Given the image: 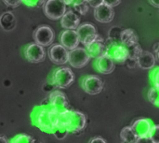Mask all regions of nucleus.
Masks as SVG:
<instances>
[{
    "label": "nucleus",
    "mask_w": 159,
    "mask_h": 143,
    "mask_svg": "<svg viewBox=\"0 0 159 143\" xmlns=\"http://www.w3.org/2000/svg\"><path fill=\"white\" fill-rule=\"evenodd\" d=\"M87 124L86 115L80 111L66 110L59 114L56 125H60L65 128L67 132L76 133L85 128Z\"/></svg>",
    "instance_id": "obj_1"
},
{
    "label": "nucleus",
    "mask_w": 159,
    "mask_h": 143,
    "mask_svg": "<svg viewBox=\"0 0 159 143\" xmlns=\"http://www.w3.org/2000/svg\"><path fill=\"white\" fill-rule=\"evenodd\" d=\"M59 112L53 110H47V109H40L37 110L34 114L33 115V122L34 124L45 132L51 133L54 126L57 124Z\"/></svg>",
    "instance_id": "obj_2"
},
{
    "label": "nucleus",
    "mask_w": 159,
    "mask_h": 143,
    "mask_svg": "<svg viewBox=\"0 0 159 143\" xmlns=\"http://www.w3.org/2000/svg\"><path fill=\"white\" fill-rule=\"evenodd\" d=\"M52 80L57 87L65 89L68 88L74 82L75 74L69 67H62L54 70Z\"/></svg>",
    "instance_id": "obj_3"
},
{
    "label": "nucleus",
    "mask_w": 159,
    "mask_h": 143,
    "mask_svg": "<svg viewBox=\"0 0 159 143\" xmlns=\"http://www.w3.org/2000/svg\"><path fill=\"white\" fill-rule=\"evenodd\" d=\"M107 52L106 54L116 63H125L128 60V50L120 41L109 40L108 45L106 44Z\"/></svg>",
    "instance_id": "obj_4"
},
{
    "label": "nucleus",
    "mask_w": 159,
    "mask_h": 143,
    "mask_svg": "<svg viewBox=\"0 0 159 143\" xmlns=\"http://www.w3.org/2000/svg\"><path fill=\"white\" fill-rule=\"evenodd\" d=\"M45 15L50 20H60L66 11V5L61 0H47L43 5Z\"/></svg>",
    "instance_id": "obj_5"
},
{
    "label": "nucleus",
    "mask_w": 159,
    "mask_h": 143,
    "mask_svg": "<svg viewBox=\"0 0 159 143\" xmlns=\"http://www.w3.org/2000/svg\"><path fill=\"white\" fill-rule=\"evenodd\" d=\"M90 56L89 55L88 52L84 48H75L69 52L68 62L73 67L75 68H82L89 62Z\"/></svg>",
    "instance_id": "obj_6"
},
{
    "label": "nucleus",
    "mask_w": 159,
    "mask_h": 143,
    "mask_svg": "<svg viewBox=\"0 0 159 143\" xmlns=\"http://www.w3.org/2000/svg\"><path fill=\"white\" fill-rule=\"evenodd\" d=\"M33 37L36 44L46 47L49 46L53 42L54 32L48 25H40L34 30Z\"/></svg>",
    "instance_id": "obj_7"
},
{
    "label": "nucleus",
    "mask_w": 159,
    "mask_h": 143,
    "mask_svg": "<svg viewBox=\"0 0 159 143\" xmlns=\"http://www.w3.org/2000/svg\"><path fill=\"white\" fill-rule=\"evenodd\" d=\"M82 87L86 93L91 96L100 94L103 89V82L102 79L96 75H89L82 81Z\"/></svg>",
    "instance_id": "obj_8"
},
{
    "label": "nucleus",
    "mask_w": 159,
    "mask_h": 143,
    "mask_svg": "<svg viewBox=\"0 0 159 143\" xmlns=\"http://www.w3.org/2000/svg\"><path fill=\"white\" fill-rule=\"evenodd\" d=\"M76 29L79 41L82 42V44L85 45V47H87L90 42H92L98 35L95 26L91 23L81 24Z\"/></svg>",
    "instance_id": "obj_9"
},
{
    "label": "nucleus",
    "mask_w": 159,
    "mask_h": 143,
    "mask_svg": "<svg viewBox=\"0 0 159 143\" xmlns=\"http://www.w3.org/2000/svg\"><path fill=\"white\" fill-rule=\"evenodd\" d=\"M26 59L31 63H40L46 57V51L44 47L36 43H31L26 46L24 50Z\"/></svg>",
    "instance_id": "obj_10"
},
{
    "label": "nucleus",
    "mask_w": 159,
    "mask_h": 143,
    "mask_svg": "<svg viewBox=\"0 0 159 143\" xmlns=\"http://www.w3.org/2000/svg\"><path fill=\"white\" fill-rule=\"evenodd\" d=\"M86 50L90 57L97 59L106 54L107 52L106 42L100 35H97L95 39L86 47Z\"/></svg>",
    "instance_id": "obj_11"
},
{
    "label": "nucleus",
    "mask_w": 159,
    "mask_h": 143,
    "mask_svg": "<svg viewBox=\"0 0 159 143\" xmlns=\"http://www.w3.org/2000/svg\"><path fill=\"white\" fill-rule=\"evenodd\" d=\"M48 56L54 64L64 65L68 62L69 52L61 44H55L49 49Z\"/></svg>",
    "instance_id": "obj_12"
},
{
    "label": "nucleus",
    "mask_w": 159,
    "mask_h": 143,
    "mask_svg": "<svg viewBox=\"0 0 159 143\" xmlns=\"http://www.w3.org/2000/svg\"><path fill=\"white\" fill-rule=\"evenodd\" d=\"M49 102L51 110L61 113L68 110V99L65 95L60 91H54L49 96Z\"/></svg>",
    "instance_id": "obj_13"
},
{
    "label": "nucleus",
    "mask_w": 159,
    "mask_h": 143,
    "mask_svg": "<svg viewBox=\"0 0 159 143\" xmlns=\"http://www.w3.org/2000/svg\"><path fill=\"white\" fill-rule=\"evenodd\" d=\"M61 45L63 46L66 50H74L78 47L79 38L75 30H65L62 31L60 35Z\"/></svg>",
    "instance_id": "obj_14"
},
{
    "label": "nucleus",
    "mask_w": 159,
    "mask_h": 143,
    "mask_svg": "<svg viewBox=\"0 0 159 143\" xmlns=\"http://www.w3.org/2000/svg\"><path fill=\"white\" fill-rule=\"evenodd\" d=\"M115 16V12L113 7H108L104 4L95 7L94 9V17L95 19L102 23H107L113 21Z\"/></svg>",
    "instance_id": "obj_15"
},
{
    "label": "nucleus",
    "mask_w": 159,
    "mask_h": 143,
    "mask_svg": "<svg viewBox=\"0 0 159 143\" xmlns=\"http://www.w3.org/2000/svg\"><path fill=\"white\" fill-rule=\"evenodd\" d=\"M80 18L73 10L65 11L61 18V25L67 30H75L79 26Z\"/></svg>",
    "instance_id": "obj_16"
},
{
    "label": "nucleus",
    "mask_w": 159,
    "mask_h": 143,
    "mask_svg": "<svg viewBox=\"0 0 159 143\" xmlns=\"http://www.w3.org/2000/svg\"><path fill=\"white\" fill-rule=\"evenodd\" d=\"M152 126V123L148 119H138L130 126L137 138L145 137Z\"/></svg>",
    "instance_id": "obj_17"
},
{
    "label": "nucleus",
    "mask_w": 159,
    "mask_h": 143,
    "mask_svg": "<svg viewBox=\"0 0 159 143\" xmlns=\"http://www.w3.org/2000/svg\"><path fill=\"white\" fill-rule=\"evenodd\" d=\"M115 62L107 55H103L102 57L97 58L96 61V68L102 74H110L115 70Z\"/></svg>",
    "instance_id": "obj_18"
},
{
    "label": "nucleus",
    "mask_w": 159,
    "mask_h": 143,
    "mask_svg": "<svg viewBox=\"0 0 159 143\" xmlns=\"http://www.w3.org/2000/svg\"><path fill=\"white\" fill-rule=\"evenodd\" d=\"M137 63L138 66L143 69H151L156 65V58L155 55L152 52L142 51L140 55L137 57Z\"/></svg>",
    "instance_id": "obj_19"
},
{
    "label": "nucleus",
    "mask_w": 159,
    "mask_h": 143,
    "mask_svg": "<svg viewBox=\"0 0 159 143\" xmlns=\"http://www.w3.org/2000/svg\"><path fill=\"white\" fill-rule=\"evenodd\" d=\"M120 42L125 47L132 46L136 43H138V36L132 29H124L120 33Z\"/></svg>",
    "instance_id": "obj_20"
},
{
    "label": "nucleus",
    "mask_w": 159,
    "mask_h": 143,
    "mask_svg": "<svg viewBox=\"0 0 159 143\" xmlns=\"http://www.w3.org/2000/svg\"><path fill=\"white\" fill-rule=\"evenodd\" d=\"M0 25L6 31L13 30L16 26V19L15 16L10 12L7 11L0 16Z\"/></svg>",
    "instance_id": "obj_21"
},
{
    "label": "nucleus",
    "mask_w": 159,
    "mask_h": 143,
    "mask_svg": "<svg viewBox=\"0 0 159 143\" xmlns=\"http://www.w3.org/2000/svg\"><path fill=\"white\" fill-rule=\"evenodd\" d=\"M120 137L121 139L127 143H134L137 140V137L136 135L134 134L133 130L131 129L130 126H127V127H124L122 130H121V133H120Z\"/></svg>",
    "instance_id": "obj_22"
},
{
    "label": "nucleus",
    "mask_w": 159,
    "mask_h": 143,
    "mask_svg": "<svg viewBox=\"0 0 159 143\" xmlns=\"http://www.w3.org/2000/svg\"><path fill=\"white\" fill-rule=\"evenodd\" d=\"M128 50V59H131V60H135L137 59V57L140 55V53L142 52V47L140 46L139 43H136L132 46L129 47H126Z\"/></svg>",
    "instance_id": "obj_23"
},
{
    "label": "nucleus",
    "mask_w": 159,
    "mask_h": 143,
    "mask_svg": "<svg viewBox=\"0 0 159 143\" xmlns=\"http://www.w3.org/2000/svg\"><path fill=\"white\" fill-rule=\"evenodd\" d=\"M147 96H148L149 101H150L152 104H154V105H156L157 107H158L159 106V91L157 88H156V87H152V88L148 91V95H147Z\"/></svg>",
    "instance_id": "obj_24"
},
{
    "label": "nucleus",
    "mask_w": 159,
    "mask_h": 143,
    "mask_svg": "<svg viewBox=\"0 0 159 143\" xmlns=\"http://www.w3.org/2000/svg\"><path fill=\"white\" fill-rule=\"evenodd\" d=\"M147 137L153 143H159V127L157 125H152Z\"/></svg>",
    "instance_id": "obj_25"
},
{
    "label": "nucleus",
    "mask_w": 159,
    "mask_h": 143,
    "mask_svg": "<svg viewBox=\"0 0 159 143\" xmlns=\"http://www.w3.org/2000/svg\"><path fill=\"white\" fill-rule=\"evenodd\" d=\"M10 143H34V140L29 136V135H26V134H20V135H18L16 136Z\"/></svg>",
    "instance_id": "obj_26"
},
{
    "label": "nucleus",
    "mask_w": 159,
    "mask_h": 143,
    "mask_svg": "<svg viewBox=\"0 0 159 143\" xmlns=\"http://www.w3.org/2000/svg\"><path fill=\"white\" fill-rule=\"evenodd\" d=\"M122 29L120 27H112L109 31V40L111 41H120V33Z\"/></svg>",
    "instance_id": "obj_27"
},
{
    "label": "nucleus",
    "mask_w": 159,
    "mask_h": 143,
    "mask_svg": "<svg viewBox=\"0 0 159 143\" xmlns=\"http://www.w3.org/2000/svg\"><path fill=\"white\" fill-rule=\"evenodd\" d=\"M21 2L30 7H39L44 5L46 0H21Z\"/></svg>",
    "instance_id": "obj_28"
},
{
    "label": "nucleus",
    "mask_w": 159,
    "mask_h": 143,
    "mask_svg": "<svg viewBox=\"0 0 159 143\" xmlns=\"http://www.w3.org/2000/svg\"><path fill=\"white\" fill-rule=\"evenodd\" d=\"M3 1L7 6L12 7H16L21 3V0H3Z\"/></svg>",
    "instance_id": "obj_29"
},
{
    "label": "nucleus",
    "mask_w": 159,
    "mask_h": 143,
    "mask_svg": "<svg viewBox=\"0 0 159 143\" xmlns=\"http://www.w3.org/2000/svg\"><path fill=\"white\" fill-rule=\"evenodd\" d=\"M75 9H76L78 12H80L81 14H86L87 11L89 10V7L86 5V3H85V4L78 5V6H75Z\"/></svg>",
    "instance_id": "obj_30"
},
{
    "label": "nucleus",
    "mask_w": 159,
    "mask_h": 143,
    "mask_svg": "<svg viewBox=\"0 0 159 143\" xmlns=\"http://www.w3.org/2000/svg\"><path fill=\"white\" fill-rule=\"evenodd\" d=\"M152 80H153V83H154V87L159 89L158 84V68H157L154 72V74L152 75Z\"/></svg>",
    "instance_id": "obj_31"
},
{
    "label": "nucleus",
    "mask_w": 159,
    "mask_h": 143,
    "mask_svg": "<svg viewBox=\"0 0 159 143\" xmlns=\"http://www.w3.org/2000/svg\"><path fill=\"white\" fill-rule=\"evenodd\" d=\"M121 3V0H103V4L108 7H116Z\"/></svg>",
    "instance_id": "obj_32"
},
{
    "label": "nucleus",
    "mask_w": 159,
    "mask_h": 143,
    "mask_svg": "<svg viewBox=\"0 0 159 143\" xmlns=\"http://www.w3.org/2000/svg\"><path fill=\"white\" fill-rule=\"evenodd\" d=\"M86 2L89 3V5H90L94 8L103 4V0H86Z\"/></svg>",
    "instance_id": "obj_33"
},
{
    "label": "nucleus",
    "mask_w": 159,
    "mask_h": 143,
    "mask_svg": "<svg viewBox=\"0 0 159 143\" xmlns=\"http://www.w3.org/2000/svg\"><path fill=\"white\" fill-rule=\"evenodd\" d=\"M134 143H153V142H152V141H151L147 136H145V137L137 138L136 141H135Z\"/></svg>",
    "instance_id": "obj_34"
},
{
    "label": "nucleus",
    "mask_w": 159,
    "mask_h": 143,
    "mask_svg": "<svg viewBox=\"0 0 159 143\" xmlns=\"http://www.w3.org/2000/svg\"><path fill=\"white\" fill-rule=\"evenodd\" d=\"M89 143H107V142L105 141V140H104V139H102V138H101V137H95V138L91 139Z\"/></svg>",
    "instance_id": "obj_35"
},
{
    "label": "nucleus",
    "mask_w": 159,
    "mask_h": 143,
    "mask_svg": "<svg viewBox=\"0 0 159 143\" xmlns=\"http://www.w3.org/2000/svg\"><path fill=\"white\" fill-rule=\"evenodd\" d=\"M69 2H70V5L75 7V6L81 5V4H85L86 0H69Z\"/></svg>",
    "instance_id": "obj_36"
},
{
    "label": "nucleus",
    "mask_w": 159,
    "mask_h": 143,
    "mask_svg": "<svg viewBox=\"0 0 159 143\" xmlns=\"http://www.w3.org/2000/svg\"><path fill=\"white\" fill-rule=\"evenodd\" d=\"M154 51H155V58H156V61H158V43H156L155 44V47H154Z\"/></svg>",
    "instance_id": "obj_37"
},
{
    "label": "nucleus",
    "mask_w": 159,
    "mask_h": 143,
    "mask_svg": "<svg viewBox=\"0 0 159 143\" xmlns=\"http://www.w3.org/2000/svg\"><path fill=\"white\" fill-rule=\"evenodd\" d=\"M149 1H150V3H151L152 5H154L156 7H159L158 0H149Z\"/></svg>",
    "instance_id": "obj_38"
},
{
    "label": "nucleus",
    "mask_w": 159,
    "mask_h": 143,
    "mask_svg": "<svg viewBox=\"0 0 159 143\" xmlns=\"http://www.w3.org/2000/svg\"><path fill=\"white\" fill-rule=\"evenodd\" d=\"M0 143H9L5 137L0 136Z\"/></svg>",
    "instance_id": "obj_39"
},
{
    "label": "nucleus",
    "mask_w": 159,
    "mask_h": 143,
    "mask_svg": "<svg viewBox=\"0 0 159 143\" xmlns=\"http://www.w3.org/2000/svg\"><path fill=\"white\" fill-rule=\"evenodd\" d=\"M63 4H65V5H70V2H69V0H61Z\"/></svg>",
    "instance_id": "obj_40"
}]
</instances>
